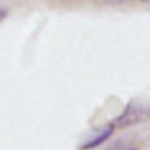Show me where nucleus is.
<instances>
[{
  "mask_svg": "<svg viewBox=\"0 0 150 150\" xmlns=\"http://www.w3.org/2000/svg\"><path fill=\"white\" fill-rule=\"evenodd\" d=\"M6 14H7V11H6V9H0V21L6 18Z\"/></svg>",
  "mask_w": 150,
  "mask_h": 150,
  "instance_id": "3",
  "label": "nucleus"
},
{
  "mask_svg": "<svg viewBox=\"0 0 150 150\" xmlns=\"http://www.w3.org/2000/svg\"><path fill=\"white\" fill-rule=\"evenodd\" d=\"M139 2H150V0H139Z\"/></svg>",
  "mask_w": 150,
  "mask_h": 150,
  "instance_id": "4",
  "label": "nucleus"
},
{
  "mask_svg": "<svg viewBox=\"0 0 150 150\" xmlns=\"http://www.w3.org/2000/svg\"><path fill=\"white\" fill-rule=\"evenodd\" d=\"M132 150H134V148H132Z\"/></svg>",
  "mask_w": 150,
  "mask_h": 150,
  "instance_id": "5",
  "label": "nucleus"
},
{
  "mask_svg": "<svg viewBox=\"0 0 150 150\" xmlns=\"http://www.w3.org/2000/svg\"><path fill=\"white\" fill-rule=\"evenodd\" d=\"M113 132H115V124L111 122L110 125H106V127H103L101 131H97L94 138H90L88 141L81 143V145H80V148H81V150H94V148L101 146L103 143H106V141L113 136Z\"/></svg>",
  "mask_w": 150,
  "mask_h": 150,
  "instance_id": "2",
  "label": "nucleus"
},
{
  "mask_svg": "<svg viewBox=\"0 0 150 150\" xmlns=\"http://www.w3.org/2000/svg\"><path fill=\"white\" fill-rule=\"evenodd\" d=\"M148 117H150V108H146L143 104H138V103H129L113 124H115V127H127V125L141 122Z\"/></svg>",
  "mask_w": 150,
  "mask_h": 150,
  "instance_id": "1",
  "label": "nucleus"
}]
</instances>
